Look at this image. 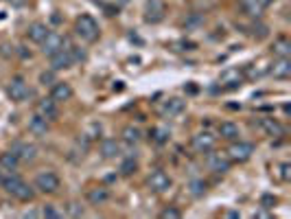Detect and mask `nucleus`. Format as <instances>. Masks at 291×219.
<instances>
[{"label":"nucleus","mask_w":291,"mask_h":219,"mask_svg":"<svg viewBox=\"0 0 291 219\" xmlns=\"http://www.w3.org/2000/svg\"><path fill=\"white\" fill-rule=\"evenodd\" d=\"M75 33H77L83 42H96L101 31L92 16H79L77 22H75Z\"/></svg>","instance_id":"1"},{"label":"nucleus","mask_w":291,"mask_h":219,"mask_svg":"<svg viewBox=\"0 0 291 219\" xmlns=\"http://www.w3.org/2000/svg\"><path fill=\"white\" fill-rule=\"evenodd\" d=\"M252 153H254V145H252V143L237 140V143H232L230 147H228L226 156L230 158L232 162H247L249 158H252Z\"/></svg>","instance_id":"2"},{"label":"nucleus","mask_w":291,"mask_h":219,"mask_svg":"<svg viewBox=\"0 0 291 219\" xmlns=\"http://www.w3.org/2000/svg\"><path fill=\"white\" fill-rule=\"evenodd\" d=\"M7 95L11 97V101L16 103H22L29 99L31 90H29V83H26L22 77H13V79L9 81V86H7Z\"/></svg>","instance_id":"3"},{"label":"nucleus","mask_w":291,"mask_h":219,"mask_svg":"<svg viewBox=\"0 0 291 219\" xmlns=\"http://www.w3.org/2000/svg\"><path fill=\"white\" fill-rule=\"evenodd\" d=\"M59 175L53 171H42L35 178V189L42 191V193H57L59 191Z\"/></svg>","instance_id":"4"},{"label":"nucleus","mask_w":291,"mask_h":219,"mask_svg":"<svg viewBox=\"0 0 291 219\" xmlns=\"http://www.w3.org/2000/svg\"><path fill=\"white\" fill-rule=\"evenodd\" d=\"M66 38H61L59 33H53V31H48V35L44 40H42V53L44 55H48V57H51V55H55V53H59L61 48L66 46Z\"/></svg>","instance_id":"5"},{"label":"nucleus","mask_w":291,"mask_h":219,"mask_svg":"<svg viewBox=\"0 0 291 219\" xmlns=\"http://www.w3.org/2000/svg\"><path fill=\"white\" fill-rule=\"evenodd\" d=\"M193 147L199 153H210L217 147V136H212L210 132H199L193 136Z\"/></svg>","instance_id":"6"},{"label":"nucleus","mask_w":291,"mask_h":219,"mask_svg":"<svg viewBox=\"0 0 291 219\" xmlns=\"http://www.w3.org/2000/svg\"><path fill=\"white\" fill-rule=\"evenodd\" d=\"M11 151L18 156V160L22 162H33L38 158V147L33 143H24V140H18V143H13Z\"/></svg>","instance_id":"7"},{"label":"nucleus","mask_w":291,"mask_h":219,"mask_svg":"<svg viewBox=\"0 0 291 219\" xmlns=\"http://www.w3.org/2000/svg\"><path fill=\"white\" fill-rule=\"evenodd\" d=\"M144 11H147V16H144V20L151 24L160 22V20H164V13H166V7L162 0H147V5H144Z\"/></svg>","instance_id":"8"},{"label":"nucleus","mask_w":291,"mask_h":219,"mask_svg":"<svg viewBox=\"0 0 291 219\" xmlns=\"http://www.w3.org/2000/svg\"><path fill=\"white\" fill-rule=\"evenodd\" d=\"M51 99L55 103H64V101H70L72 99V88L70 83L66 81H55L51 86Z\"/></svg>","instance_id":"9"},{"label":"nucleus","mask_w":291,"mask_h":219,"mask_svg":"<svg viewBox=\"0 0 291 219\" xmlns=\"http://www.w3.org/2000/svg\"><path fill=\"white\" fill-rule=\"evenodd\" d=\"M208 167H210V171L214 173H228L232 167V160L226 156V153H210L208 156Z\"/></svg>","instance_id":"10"},{"label":"nucleus","mask_w":291,"mask_h":219,"mask_svg":"<svg viewBox=\"0 0 291 219\" xmlns=\"http://www.w3.org/2000/svg\"><path fill=\"white\" fill-rule=\"evenodd\" d=\"M35 110H38V114H40V116H44V118H46V121H55V118L59 116V108H57V103H55L51 97H48V99H42V101H38Z\"/></svg>","instance_id":"11"},{"label":"nucleus","mask_w":291,"mask_h":219,"mask_svg":"<svg viewBox=\"0 0 291 219\" xmlns=\"http://www.w3.org/2000/svg\"><path fill=\"white\" fill-rule=\"evenodd\" d=\"M169 186H171V178L164 171H154L149 175V189L151 191H156V193H164V191H169Z\"/></svg>","instance_id":"12"},{"label":"nucleus","mask_w":291,"mask_h":219,"mask_svg":"<svg viewBox=\"0 0 291 219\" xmlns=\"http://www.w3.org/2000/svg\"><path fill=\"white\" fill-rule=\"evenodd\" d=\"M72 57H70V53L66 51V48H61L59 53H55L51 55V68L57 73V70H66V68H72Z\"/></svg>","instance_id":"13"},{"label":"nucleus","mask_w":291,"mask_h":219,"mask_svg":"<svg viewBox=\"0 0 291 219\" xmlns=\"http://www.w3.org/2000/svg\"><path fill=\"white\" fill-rule=\"evenodd\" d=\"M269 73L274 75V79H289V77H291V61H289V57H278L274 61V66L269 68Z\"/></svg>","instance_id":"14"},{"label":"nucleus","mask_w":291,"mask_h":219,"mask_svg":"<svg viewBox=\"0 0 291 219\" xmlns=\"http://www.w3.org/2000/svg\"><path fill=\"white\" fill-rule=\"evenodd\" d=\"M263 9H265L263 0H241V11H243L247 18L259 20L263 16Z\"/></svg>","instance_id":"15"},{"label":"nucleus","mask_w":291,"mask_h":219,"mask_svg":"<svg viewBox=\"0 0 291 219\" xmlns=\"http://www.w3.org/2000/svg\"><path fill=\"white\" fill-rule=\"evenodd\" d=\"M261 125V130L267 134V136H274V138H280V136H285V127H282L276 118H261L259 121Z\"/></svg>","instance_id":"16"},{"label":"nucleus","mask_w":291,"mask_h":219,"mask_svg":"<svg viewBox=\"0 0 291 219\" xmlns=\"http://www.w3.org/2000/svg\"><path fill=\"white\" fill-rule=\"evenodd\" d=\"M243 81V73L239 68H228L221 73V83H226L228 88H239Z\"/></svg>","instance_id":"17"},{"label":"nucleus","mask_w":291,"mask_h":219,"mask_svg":"<svg viewBox=\"0 0 291 219\" xmlns=\"http://www.w3.org/2000/svg\"><path fill=\"white\" fill-rule=\"evenodd\" d=\"M101 156L105 160H112L116 156H121V145L114 138H103L101 140Z\"/></svg>","instance_id":"18"},{"label":"nucleus","mask_w":291,"mask_h":219,"mask_svg":"<svg viewBox=\"0 0 291 219\" xmlns=\"http://www.w3.org/2000/svg\"><path fill=\"white\" fill-rule=\"evenodd\" d=\"M48 35V26L44 22H33L29 24V29H26V38L31 42H35V44H42V40H44Z\"/></svg>","instance_id":"19"},{"label":"nucleus","mask_w":291,"mask_h":219,"mask_svg":"<svg viewBox=\"0 0 291 219\" xmlns=\"http://www.w3.org/2000/svg\"><path fill=\"white\" fill-rule=\"evenodd\" d=\"M110 200V191L105 186H96V189H90L88 191V202L94 204V206H101Z\"/></svg>","instance_id":"20"},{"label":"nucleus","mask_w":291,"mask_h":219,"mask_svg":"<svg viewBox=\"0 0 291 219\" xmlns=\"http://www.w3.org/2000/svg\"><path fill=\"white\" fill-rule=\"evenodd\" d=\"M29 132L33 134V136H46V132H48V121L44 116H40L35 114L29 121Z\"/></svg>","instance_id":"21"},{"label":"nucleus","mask_w":291,"mask_h":219,"mask_svg":"<svg viewBox=\"0 0 291 219\" xmlns=\"http://www.w3.org/2000/svg\"><path fill=\"white\" fill-rule=\"evenodd\" d=\"M121 138H123V143H127V145H138V143H140V138H142V134H140L138 127L127 125V127H123Z\"/></svg>","instance_id":"22"},{"label":"nucleus","mask_w":291,"mask_h":219,"mask_svg":"<svg viewBox=\"0 0 291 219\" xmlns=\"http://www.w3.org/2000/svg\"><path fill=\"white\" fill-rule=\"evenodd\" d=\"M219 136L226 140H237L239 138V125H234L230 121L219 123Z\"/></svg>","instance_id":"23"},{"label":"nucleus","mask_w":291,"mask_h":219,"mask_svg":"<svg viewBox=\"0 0 291 219\" xmlns=\"http://www.w3.org/2000/svg\"><path fill=\"white\" fill-rule=\"evenodd\" d=\"M184 108H186V103L182 101V99H169V101L164 103V108H162V114L175 116V114H182Z\"/></svg>","instance_id":"24"},{"label":"nucleus","mask_w":291,"mask_h":219,"mask_svg":"<svg viewBox=\"0 0 291 219\" xmlns=\"http://www.w3.org/2000/svg\"><path fill=\"white\" fill-rule=\"evenodd\" d=\"M18 165H20V160H18V156L13 151L0 153V169H5V171H16Z\"/></svg>","instance_id":"25"},{"label":"nucleus","mask_w":291,"mask_h":219,"mask_svg":"<svg viewBox=\"0 0 291 219\" xmlns=\"http://www.w3.org/2000/svg\"><path fill=\"white\" fill-rule=\"evenodd\" d=\"M272 53L276 55V57H289L291 55V42L287 38H278L272 46Z\"/></svg>","instance_id":"26"},{"label":"nucleus","mask_w":291,"mask_h":219,"mask_svg":"<svg viewBox=\"0 0 291 219\" xmlns=\"http://www.w3.org/2000/svg\"><path fill=\"white\" fill-rule=\"evenodd\" d=\"M13 197H16V200H20V202H31L33 197H35V191H33V186L26 184V182H22V184H20V189L16 191V193H13Z\"/></svg>","instance_id":"27"},{"label":"nucleus","mask_w":291,"mask_h":219,"mask_svg":"<svg viewBox=\"0 0 291 219\" xmlns=\"http://www.w3.org/2000/svg\"><path fill=\"white\" fill-rule=\"evenodd\" d=\"M22 178H20V175H16V173H11L9 175V178H5L3 180V186H5V191H7V193H9V195H13V193H16V191L20 189V184H22Z\"/></svg>","instance_id":"28"},{"label":"nucleus","mask_w":291,"mask_h":219,"mask_svg":"<svg viewBox=\"0 0 291 219\" xmlns=\"http://www.w3.org/2000/svg\"><path fill=\"white\" fill-rule=\"evenodd\" d=\"M119 171H121L123 175H134V173L138 171V162H136V158H134V156L125 158V160L121 162V169H119Z\"/></svg>","instance_id":"29"},{"label":"nucleus","mask_w":291,"mask_h":219,"mask_svg":"<svg viewBox=\"0 0 291 219\" xmlns=\"http://www.w3.org/2000/svg\"><path fill=\"white\" fill-rule=\"evenodd\" d=\"M151 138H154L158 145H164L166 140H169V127H164V125L156 127V130L151 132Z\"/></svg>","instance_id":"30"},{"label":"nucleus","mask_w":291,"mask_h":219,"mask_svg":"<svg viewBox=\"0 0 291 219\" xmlns=\"http://www.w3.org/2000/svg\"><path fill=\"white\" fill-rule=\"evenodd\" d=\"M189 191H191L193 197H202L206 193V182L204 180H193L189 184Z\"/></svg>","instance_id":"31"},{"label":"nucleus","mask_w":291,"mask_h":219,"mask_svg":"<svg viewBox=\"0 0 291 219\" xmlns=\"http://www.w3.org/2000/svg\"><path fill=\"white\" fill-rule=\"evenodd\" d=\"M57 81V77H55V70L51 68V70H44V73L40 75V83L42 86H53V83Z\"/></svg>","instance_id":"32"},{"label":"nucleus","mask_w":291,"mask_h":219,"mask_svg":"<svg viewBox=\"0 0 291 219\" xmlns=\"http://www.w3.org/2000/svg\"><path fill=\"white\" fill-rule=\"evenodd\" d=\"M66 51L70 53L72 61H83V59H86V51H83V48H79V46H70V44H68Z\"/></svg>","instance_id":"33"},{"label":"nucleus","mask_w":291,"mask_h":219,"mask_svg":"<svg viewBox=\"0 0 291 219\" xmlns=\"http://www.w3.org/2000/svg\"><path fill=\"white\" fill-rule=\"evenodd\" d=\"M160 217H162V219H179V217H182V210L175 208V206H169V208L162 210Z\"/></svg>","instance_id":"34"},{"label":"nucleus","mask_w":291,"mask_h":219,"mask_svg":"<svg viewBox=\"0 0 291 219\" xmlns=\"http://www.w3.org/2000/svg\"><path fill=\"white\" fill-rule=\"evenodd\" d=\"M42 215L48 217V219H59V217H61V213H59V210L53 206V204H46V206L42 208Z\"/></svg>","instance_id":"35"},{"label":"nucleus","mask_w":291,"mask_h":219,"mask_svg":"<svg viewBox=\"0 0 291 219\" xmlns=\"http://www.w3.org/2000/svg\"><path fill=\"white\" fill-rule=\"evenodd\" d=\"M83 213H86V210H83L81 204H77V202L68 204V215H70V217H83Z\"/></svg>","instance_id":"36"},{"label":"nucleus","mask_w":291,"mask_h":219,"mask_svg":"<svg viewBox=\"0 0 291 219\" xmlns=\"http://www.w3.org/2000/svg\"><path fill=\"white\" fill-rule=\"evenodd\" d=\"M252 35L254 38H259V40L267 38V26L265 24H252Z\"/></svg>","instance_id":"37"},{"label":"nucleus","mask_w":291,"mask_h":219,"mask_svg":"<svg viewBox=\"0 0 291 219\" xmlns=\"http://www.w3.org/2000/svg\"><path fill=\"white\" fill-rule=\"evenodd\" d=\"M261 206L265 208V210L274 208V206H276V197H274V195H263V197H261Z\"/></svg>","instance_id":"38"},{"label":"nucleus","mask_w":291,"mask_h":219,"mask_svg":"<svg viewBox=\"0 0 291 219\" xmlns=\"http://www.w3.org/2000/svg\"><path fill=\"white\" fill-rule=\"evenodd\" d=\"M278 169H280V180H282V182H287V180L291 178V165H289V162H282V165H280Z\"/></svg>","instance_id":"39"},{"label":"nucleus","mask_w":291,"mask_h":219,"mask_svg":"<svg viewBox=\"0 0 291 219\" xmlns=\"http://www.w3.org/2000/svg\"><path fill=\"white\" fill-rule=\"evenodd\" d=\"M3 180H5V175H3V171H0V186H3Z\"/></svg>","instance_id":"40"}]
</instances>
